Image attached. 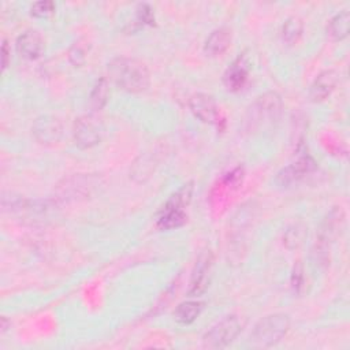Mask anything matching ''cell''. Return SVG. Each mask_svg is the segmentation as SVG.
I'll return each mask as SVG.
<instances>
[{
  "instance_id": "603a6c76",
  "label": "cell",
  "mask_w": 350,
  "mask_h": 350,
  "mask_svg": "<svg viewBox=\"0 0 350 350\" xmlns=\"http://www.w3.org/2000/svg\"><path fill=\"white\" fill-rule=\"evenodd\" d=\"M109 97V82L107 78H100L94 83L90 92V105L94 111H100L105 107Z\"/></svg>"
},
{
  "instance_id": "5bb4252c",
  "label": "cell",
  "mask_w": 350,
  "mask_h": 350,
  "mask_svg": "<svg viewBox=\"0 0 350 350\" xmlns=\"http://www.w3.org/2000/svg\"><path fill=\"white\" fill-rule=\"evenodd\" d=\"M249 66L250 64L245 55H239L230 64V67L226 70L223 75V82L228 90L237 92L245 86L249 75Z\"/></svg>"
},
{
  "instance_id": "ba28073f",
  "label": "cell",
  "mask_w": 350,
  "mask_h": 350,
  "mask_svg": "<svg viewBox=\"0 0 350 350\" xmlns=\"http://www.w3.org/2000/svg\"><path fill=\"white\" fill-rule=\"evenodd\" d=\"M212 268H213V254L209 249L200 253L196 265L191 272L190 283H189V295L198 297L206 291L212 279Z\"/></svg>"
},
{
  "instance_id": "cb8c5ba5",
  "label": "cell",
  "mask_w": 350,
  "mask_h": 350,
  "mask_svg": "<svg viewBox=\"0 0 350 350\" xmlns=\"http://www.w3.org/2000/svg\"><path fill=\"white\" fill-rule=\"evenodd\" d=\"M304 31V22L299 16H290L284 21L282 26V38L287 44H294L299 40Z\"/></svg>"
},
{
  "instance_id": "f1b7e54d",
  "label": "cell",
  "mask_w": 350,
  "mask_h": 350,
  "mask_svg": "<svg viewBox=\"0 0 350 350\" xmlns=\"http://www.w3.org/2000/svg\"><path fill=\"white\" fill-rule=\"evenodd\" d=\"M10 55H11V51H10L8 42H7V40H4L3 45H1V68L3 70H5L10 64Z\"/></svg>"
},
{
  "instance_id": "ffe728a7",
  "label": "cell",
  "mask_w": 350,
  "mask_h": 350,
  "mask_svg": "<svg viewBox=\"0 0 350 350\" xmlns=\"http://www.w3.org/2000/svg\"><path fill=\"white\" fill-rule=\"evenodd\" d=\"M154 168L156 160L153 154L146 153L144 156H139L131 167V178L137 182H145L153 174Z\"/></svg>"
},
{
  "instance_id": "52a82bcc",
  "label": "cell",
  "mask_w": 350,
  "mask_h": 350,
  "mask_svg": "<svg viewBox=\"0 0 350 350\" xmlns=\"http://www.w3.org/2000/svg\"><path fill=\"white\" fill-rule=\"evenodd\" d=\"M75 145L81 149H89L100 144L103 138V124L93 115H82L75 119L72 127Z\"/></svg>"
},
{
  "instance_id": "9a60e30c",
  "label": "cell",
  "mask_w": 350,
  "mask_h": 350,
  "mask_svg": "<svg viewBox=\"0 0 350 350\" xmlns=\"http://www.w3.org/2000/svg\"><path fill=\"white\" fill-rule=\"evenodd\" d=\"M15 46L22 57L27 60H36L44 51V41L37 30L30 29L18 36Z\"/></svg>"
},
{
  "instance_id": "8992f818",
  "label": "cell",
  "mask_w": 350,
  "mask_h": 350,
  "mask_svg": "<svg viewBox=\"0 0 350 350\" xmlns=\"http://www.w3.org/2000/svg\"><path fill=\"white\" fill-rule=\"evenodd\" d=\"M242 327L243 323L238 316H226L205 332V335L202 336V346L206 349L227 347L239 335Z\"/></svg>"
},
{
  "instance_id": "3957f363",
  "label": "cell",
  "mask_w": 350,
  "mask_h": 350,
  "mask_svg": "<svg viewBox=\"0 0 350 350\" xmlns=\"http://www.w3.org/2000/svg\"><path fill=\"white\" fill-rule=\"evenodd\" d=\"M290 329V316L286 313H272L260 319L252 334L250 343L258 349L272 347L279 343Z\"/></svg>"
},
{
  "instance_id": "7c38bea8",
  "label": "cell",
  "mask_w": 350,
  "mask_h": 350,
  "mask_svg": "<svg viewBox=\"0 0 350 350\" xmlns=\"http://www.w3.org/2000/svg\"><path fill=\"white\" fill-rule=\"evenodd\" d=\"M345 224V212L340 206H335L332 208L325 217L323 219L320 227H319V232H317V238L319 241H323L328 245H331L338 235L340 234L342 228Z\"/></svg>"
},
{
  "instance_id": "5b68a950",
  "label": "cell",
  "mask_w": 350,
  "mask_h": 350,
  "mask_svg": "<svg viewBox=\"0 0 350 350\" xmlns=\"http://www.w3.org/2000/svg\"><path fill=\"white\" fill-rule=\"evenodd\" d=\"M103 186L100 176L89 174H75L64 178L57 185V197L62 201H79L92 197Z\"/></svg>"
},
{
  "instance_id": "8fae6325",
  "label": "cell",
  "mask_w": 350,
  "mask_h": 350,
  "mask_svg": "<svg viewBox=\"0 0 350 350\" xmlns=\"http://www.w3.org/2000/svg\"><path fill=\"white\" fill-rule=\"evenodd\" d=\"M191 113L204 123H215L217 120V104L211 94L196 93L189 98Z\"/></svg>"
},
{
  "instance_id": "9c48e42d",
  "label": "cell",
  "mask_w": 350,
  "mask_h": 350,
  "mask_svg": "<svg viewBox=\"0 0 350 350\" xmlns=\"http://www.w3.org/2000/svg\"><path fill=\"white\" fill-rule=\"evenodd\" d=\"M31 134L34 139L41 145H56L63 137V123L55 115H41L33 122Z\"/></svg>"
},
{
  "instance_id": "f546056e",
  "label": "cell",
  "mask_w": 350,
  "mask_h": 350,
  "mask_svg": "<svg viewBox=\"0 0 350 350\" xmlns=\"http://www.w3.org/2000/svg\"><path fill=\"white\" fill-rule=\"evenodd\" d=\"M302 267L298 264L297 267H294V271H293V287L294 288H298L302 283Z\"/></svg>"
},
{
  "instance_id": "44dd1931",
  "label": "cell",
  "mask_w": 350,
  "mask_h": 350,
  "mask_svg": "<svg viewBox=\"0 0 350 350\" xmlns=\"http://www.w3.org/2000/svg\"><path fill=\"white\" fill-rule=\"evenodd\" d=\"M193 182L185 183L182 187H179L164 204L163 209H178V211H185V208L189 205L193 197Z\"/></svg>"
},
{
  "instance_id": "ac0fdd59",
  "label": "cell",
  "mask_w": 350,
  "mask_h": 350,
  "mask_svg": "<svg viewBox=\"0 0 350 350\" xmlns=\"http://www.w3.org/2000/svg\"><path fill=\"white\" fill-rule=\"evenodd\" d=\"M204 309L202 301H185L179 304L174 310V319L179 324H191L197 320Z\"/></svg>"
},
{
  "instance_id": "6da1fadb",
  "label": "cell",
  "mask_w": 350,
  "mask_h": 350,
  "mask_svg": "<svg viewBox=\"0 0 350 350\" xmlns=\"http://www.w3.org/2000/svg\"><path fill=\"white\" fill-rule=\"evenodd\" d=\"M109 79L129 93L145 92L150 85V72L145 63L134 57L118 56L108 63Z\"/></svg>"
},
{
  "instance_id": "4316f807",
  "label": "cell",
  "mask_w": 350,
  "mask_h": 350,
  "mask_svg": "<svg viewBox=\"0 0 350 350\" xmlns=\"http://www.w3.org/2000/svg\"><path fill=\"white\" fill-rule=\"evenodd\" d=\"M55 12V3L49 0L36 1L30 7V14L36 18H46Z\"/></svg>"
},
{
  "instance_id": "d6986e66",
  "label": "cell",
  "mask_w": 350,
  "mask_h": 350,
  "mask_svg": "<svg viewBox=\"0 0 350 350\" xmlns=\"http://www.w3.org/2000/svg\"><path fill=\"white\" fill-rule=\"evenodd\" d=\"M328 34L336 40L340 41L343 38H346L349 36V30H350V14L347 10H342L340 12L335 14L327 26Z\"/></svg>"
},
{
  "instance_id": "7a4b0ae2",
  "label": "cell",
  "mask_w": 350,
  "mask_h": 350,
  "mask_svg": "<svg viewBox=\"0 0 350 350\" xmlns=\"http://www.w3.org/2000/svg\"><path fill=\"white\" fill-rule=\"evenodd\" d=\"M283 101L279 93L265 92L247 108L243 118V129L249 133L261 131L276 123L282 115Z\"/></svg>"
},
{
  "instance_id": "4fadbf2b",
  "label": "cell",
  "mask_w": 350,
  "mask_h": 350,
  "mask_svg": "<svg viewBox=\"0 0 350 350\" xmlns=\"http://www.w3.org/2000/svg\"><path fill=\"white\" fill-rule=\"evenodd\" d=\"M339 81V74L335 70L320 72L309 88V98L313 103H321L331 96Z\"/></svg>"
},
{
  "instance_id": "2e32d148",
  "label": "cell",
  "mask_w": 350,
  "mask_h": 350,
  "mask_svg": "<svg viewBox=\"0 0 350 350\" xmlns=\"http://www.w3.org/2000/svg\"><path fill=\"white\" fill-rule=\"evenodd\" d=\"M231 44V30L228 27L215 29L204 44V52L206 56L215 57L223 55Z\"/></svg>"
},
{
  "instance_id": "277c9868",
  "label": "cell",
  "mask_w": 350,
  "mask_h": 350,
  "mask_svg": "<svg viewBox=\"0 0 350 350\" xmlns=\"http://www.w3.org/2000/svg\"><path fill=\"white\" fill-rule=\"evenodd\" d=\"M3 208L11 213L22 217L27 223H45L56 215L55 202L48 200H25L21 197H12L10 202L3 201Z\"/></svg>"
},
{
  "instance_id": "4dcf8cb0",
  "label": "cell",
  "mask_w": 350,
  "mask_h": 350,
  "mask_svg": "<svg viewBox=\"0 0 350 350\" xmlns=\"http://www.w3.org/2000/svg\"><path fill=\"white\" fill-rule=\"evenodd\" d=\"M0 331H1V334H4L8 328H11V321L5 317V316H3L1 317V320H0Z\"/></svg>"
},
{
  "instance_id": "d4e9b609",
  "label": "cell",
  "mask_w": 350,
  "mask_h": 350,
  "mask_svg": "<svg viewBox=\"0 0 350 350\" xmlns=\"http://www.w3.org/2000/svg\"><path fill=\"white\" fill-rule=\"evenodd\" d=\"M329 246L328 243L316 239L312 250H310V261L312 265L317 269H324L329 264Z\"/></svg>"
},
{
  "instance_id": "e0dca14e",
  "label": "cell",
  "mask_w": 350,
  "mask_h": 350,
  "mask_svg": "<svg viewBox=\"0 0 350 350\" xmlns=\"http://www.w3.org/2000/svg\"><path fill=\"white\" fill-rule=\"evenodd\" d=\"M308 237V226L302 220H295L288 224L283 232V245L293 250L304 245Z\"/></svg>"
},
{
  "instance_id": "7402d4cb",
  "label": "cell",
  "mask_w": 350,
  "mask_h": 350,
  "mask_svg": "<svg viewBox=\"0 0 350 350\" xmlns=\"http://www.w3.org/2000/svg\"><path fill=\"white\" fill-rule=\"evenodd\" d=\"M187 221L185 211L178 209H161L157 219V227L160 230H175L182 227Z\"/></svg>"
},
{
  "instance_id": "83f0119b",
  "label": "cell",
  "mask_w": 350,
  "mask_h": 350,
  "mask_svg": "<svg viewBox=\"0 0 350 350\" xmlns=\"http://www.w3.org/2000/svg\"><path fill=\"white\" fill-rule=\"evenodd\" d=\"M137 18L139 22L146 23V25H153L154 23V14L148 4H138L137 7Z\"/></svg>"
},
{
  "instance_id": "30bf717a",
  "label": "cell",
  "mask_w": 350,
  "mask_h": 350,
  "mask_svg": "<svg viewBox=\"0 0 350 350\" xmlns=\"http://www.w3.org/2000/svg\"><path fill=\"white\" fill-rule=\"evenodd\" d=\"M316 167H317L316 161L309 154H304L295 163L279 171L276 180L280 186H290L298 182L299 179H302L306 174H310L312 171H314Z\"/></svg>"
},
{
  "instance_id": "484cf974",
  "label": "cell",
  "mask_w": 350,
  "mask_h": 350,
  "mask_svg": "<svg viewBox=\"0 0 350 350\" xmlns=\"http://www.w3.org/2000/svg\"><path fill=\"white\" fill-rule=\"evenodd\" d=\"M88 53H89V44L83 40H78L68 49V60L74 67H81L85 64Z\"/></svg>"
}]
</instances>
